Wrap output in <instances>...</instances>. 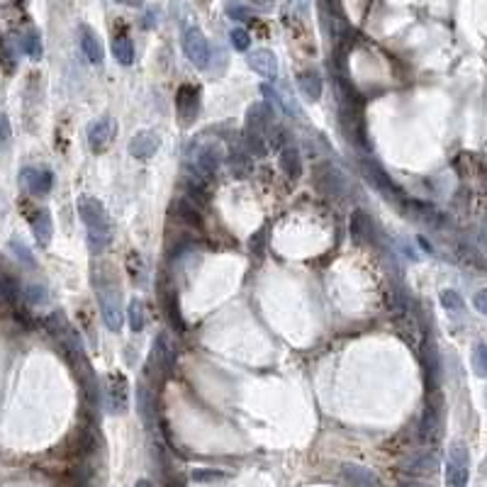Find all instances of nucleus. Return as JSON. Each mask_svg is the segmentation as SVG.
I'll return each mask as SVG.
<instances>
[{"mask_svg": "<svg viewBox=\"0 0 487 487\" xmlns=\"http://www.w3.org/2000/svg\"><path fill=\"white\" fill-rule=\"evenodd\" d=\"M314 183H317L324 193L338 195V198H341V195H346V188H348L343 174L331 164H322V166H317V169H314Z\"/></svg>", "mask_w": 487, "mask_h": 487, "instance_id": "9d476101", "label": "nucleus"}, {"mask_svg": "<svg viewBox=\"0 0 487 487\" xmlns=\"http://www.w3.org/2000/svg\"><path fill=\"white\" fill-rule=\"evenodd\" d=\"M438 461L433 451H419V453L409 456L400 463V471L409 475V478H429V475L436 473Z\"/></svg>", "mask_w": 487, "mask_h": 487, "instance_id": "9b49d317", "label": "nucleus"}, {"mask_svg": "<svg viewBox=\"0 0 487 487\" xmlns=\"http://www.w3.org/2000/svg\"><path fill=\"white\" fill-rule=\"evenodd\" d=\"M79 39H81V49L88 61L95 64V66H100V64H103V44H100L98 34H95L88 25H81Z\"/></svg>", "mask_w": 487, "mask_h": 487, "instance_id": "5701e85b", "label": "nucleus"}, {"mask_svg": "<svg viewBox=\"0 0 487 487\" xmlns=\"http://www.w3.org/2000/svg\"><path fill=\"white\" fill-rule=\"evenodd\" d=\"M229 169H231V176L234 178H248L253 171V161H251V154L246 149H234L229 154L227 159Z\"/></svg>", "mask_w": 487, "mask_h": 487, "instance_id": "bb28decb", "label": "nucleus"}, {"mask_svg": "<svg viewBox=\"0 0 487 487\" xmlns=\"http://www.w3.org/2000/svg\"><path fill=\"white\" fill-rule=\"evenodd\" d=\"M278 161H281V169H283V174L288 176V178H300L302 174V159H300V151H298V146H293V144H285L281 154H278Z\"/></svg>", "mask_w": 487, "mask_h": 487, "instance_id": "a878e982", "label": "nucleus"}, {"mask_svg": "<svg viewBox=\"0 0 487 487\" xmlns=\"http://www.w3.org/2000/svg\"><path fill=\"white\" fill-rule=\"evenodd\" d=\"M351 234L356 244H373L376 241V224H373L371 215L366 210H356L351 215Z\"/></svg>", "mask_w": 487, "mask_h": 487, "instance_id": "aec40b11", "label": "nucleus"}, {"mask_svg": "<svg viewBox=\"0 0 487 487\" xmlns=\"http://www.w3.org/2000/svg\"><path fill=\"white\" fill-rule=\"evenodd\" d=\"M183 51L195 69H207L212 61V46L198 27H188L183 34Z\"/></svg>", "mask_w": 487, "mask_h": 487, "instance_id": "39448f33", "label": "nucleus"}, {"mask_svg": "<svg viewBox=\"0 0 487 487\" xmlns=\"http://www.w3.org/2000/svg\"><path fill=\"white\" fill-rule=\"evenodd\" d=\"M441 305L446 307L448 312H461L463 310V298L456 290H443L441 293Z\"/></svg>", "mask_w": 487, "mask_h": 487, "instance_id": "58836bf2", "label": "nucleus"}, {"mask_svg": "<svg viewBox=\"0 0 487 487\" xmlns=\"http://www.w3.org/2000/svg\"><path fill=\"white\" fill-rule=\"evenodd\" d=\"M473 371H475V376L487 378V346L485 343H478V346L473 348Z\"/></svg>", "mask_w": 487, "mask_h": 487, "instance_id": "f704fd0d", "label": "nucleus"}, {"mask_svg": "<svg viewBox=\"0 0 487 487\" xmlns=\"http://www.w3.org/2000/svg\"><path fill=\"white\" fill-rule=\"evenodd\" d=\"M22 295H25V300L29 302V305H41V302L46 300V288L39 283H32L27 285L25 290H22Z\"/></svg>", "mask_w": 487, "mask_h": 487, "instance_id": "e433bc0d", "label": "nucleus"}, {"mask_svg": "<svg viewBox=\"0 0 487 487\" xmlns=\"http://www.w3.org/2000/svg\"><path fill=\"white\" fill-rule=\"evenodd\" d=\"M203 88L198 86H181L176 93V112H178V122L183 127H190L200 115V105H203Z\"/></svg>", "mask_w": 487, "mask_h": 487, "instance_id": "423d86ee", "label": "nucleus"}, {"mask_svg": "<svg viewBox=\"0 0 487 487\" xmlns=\"http://www.w3.org/2000/svg\"><path fill=\"white\" fill-rule=\"evenodd\" d=\"M10 246H13L15 256L20 258L22 263H27L29 268H34V256H32V251H29V248L25 246V244H22V241H17V239H13V241H10Z\"/></svg>", "mask_w": 487, "mask_h": 487, "instance_id": "ea45409f", "label": "nucleus"}, {"mask_svg": "<svg viewBox=\"0 0 487 487\" xmlns=\"http://www.w3.org/2000/svg\"><path fill=\"white\" fill-rule=\"evenodd\" d=\"M409 305H412V300H409L405 285L393 283V312L397 314V317H402V314L409 310Z\"/></svg>", "mask_w": 487, "mask_h": 487, "instance_id": "2f4dec72", "label": "nucleus"}, {"mask_svg": "<svg viewBox=\"0 0 487 487\" xmlns=\"http://www.w3.org/2000/svg\"><path fill=\"white\" fill-rule=\"evenodd\" d=\"M241 144H244V149L251 154V156L263 159L266 154H268V141H266V136L261 132H253V129H244Z\"/></svg>", "mask_w": 487, "mask_h": 487, "instance_id": "c85d7f7f", "label": "nucleus"}, {"mask_svg": "<svg viewBox=\"0 0 487 487\" xmlns=\"http://www.w3.org/2000/svg\"><path fill=\"white\" fill-rule=\"evenodd\" d=\"M29 224H32L34 239L39 241V246H49L51 231H54V224H51L49 210H44V207H37V210L32 212V217H29Z\"/></svg>", "mask_w": 487, "mask_h": 487, "instance_id": "412c9836", "label": "nucleus"}, {"mask_svg": "<svg viewBox=\"0 0 487 487\" xmlns=\"http://www.w3.org/2000/svg\"><path fill=\"white\" fill-rule=\"evenodd\" d=\"M471 478V453L463 441H453L446 461V487H468Z\"/></svg>", "mask_w": 487, "mask_h": 487, "instance_id": "7ed1b4c3", "label": "nucleus"}, {"mask_svg": "<svg viewBox=\"0 0 487 487\" xmlns=\"http://www.w3.org/2000/svg\"><path fill=\"white\" fill-rule=\"evenodd\" d=\"M251 3H253V8L261 10V13H271L273 5H276V0H251Z\"/></svg>", "mask_w": 487, "mask_h": 487, "instance_id": "a18cd8bd", "label": "nucleus"}, {"mask_svg": "<svg viewBox=\"0 0 487 487\" xmlns=\"http://www.w3.org/2000/svg\"><path fill=\"white\" fill-rule=\"evenodd\" d=\"M79 215L83 219V224H86L91 251L100 253L103 248H108L115 229H112V219L108 215V210H105V205L98 198H93V195H83V198H79Z\"/></svg>", "mask_w": 487, "mask_h": 487, "instance_id": "f257e3e1", "label": "nucleus"}, {"mask_svg": "<svg viewBox=\"0 0 487 487\" xmlns=\"http://www.w3.org/2000/svg\"><path fill=\"white\" fill-rule=\"evenodd\" d=\"M159 149H161V136L154 132V129H141V132H136L129 139V154L134 159H141V161L151 159Z\"/></svg>", "mask_w": 487, "mask_h": 487, "instance_id": "dca6fc26", "label": "nucleus"}, {"mask_svg": "<svg viewBox=\"0 0 487 487\" xmlns=\"http://www.w3.org/2000/svg\"><path fill=\"white\" fill-rule=\"evenodd\" d=\"M0 64H3L8 71L15 69V56H13V46H10L8 39H0Z\"/></svg>", "mask_w": 487, "mask_h": 487, "instance_id": "a19ab883", "label": "nucleus"}, {"mask_svg": "<svg viewBox=\"0 0 487 487\" xmlns=\"http://www.w3.org/2000/svg\"><path fill=\"white\" fill-rule=\"evenodd\" d=\"M8 139H10V120H8V115L0 112V146H3Z\"/></svg>", "mask_w": 487, "mask_h": 487, "instance_id": "37998d69", "label": "nucleus"}, {"mask_svg": "<svg viewBox=\"0 0 487 487\" xmlns=\"http://www.w3.org/2000/svg\"><path fill=\"white\" fill-rule=\"evenodd\" d=\"M127 317H129V326H132V331H141V329H144V305H141L139 300L129 302Z\"/></svg>", "mask_w": 487, "mask_h": 487, "instance_id": "72a5a7b5", "label": "nucleus"}, {"mask_svg": "<svg viewBox=\"0 0 487 487\" xmlns=\"http://www.w3.org/2000/svg\"><path fill=\"white\" fill-rule=\"evenodd\" d=\"M229 41L231 46H234L236 51H248V46H251V37H248V32L244 27H234L229 32Z\"/></svg>", "mask_w": 487, "mask_h": 487, "instance_id": "c9c22d12", "label": "nucleus"}, {"mask_svg": "<svg viewBox=\"0 0 487 487\" xmlns=\"http://www.w3.org/2000/svg\"><path fill=\"white\" fill-rule=\"evenodd\" d=\"M20 183L32 195H46L54 188V174L49 169H39V166H27L20 171Z\"/></svg>", "mask_w": 487, "mask_h": 487, "instance_id": "ddd939ff", "label": "nucleus"}, {"mask_svg": "<svg viewBox=\"0 0 487 487\" xmlns=\"http://www.w3.org/2000/svg\"><path fill=\"white\" fill-rule=\"evenodd\" d=\"M156 15H159V10L149 8V10H146V15H144V20H141V25H144L146 29H151L154 25H156Z\"/></svg>", "mask_w": 487, "mask_h": 487, "instance_id": "c03bdc74", "label": "nucleus"}, {"mask_svg": "<svg viewBox=\"0 0 487 487\" xmlns=\"http://www.w3.org/2000/svg\"><path fill=\"white\" fill-rule=\"evenodd\" d=\"M338 473H341V478L351 487H383L378 475L371 468L358 466V463H341Z\"/></svg>", "mask_w": 487, "mask_h": 487, "instance_id": "f3484780", "label": "nucleus"}, {"mask_svg": "<svg viewBox=\"0 0 487 487\" xmlns=\"http://www.w3.org/2000/svg\"><path fill=\"white\" fill-rule=\"evenodd\" d=\"M117 3L129 5V8H141V5H144V0H117Z\"/></svg>", "mask_w": 487, "mask_h": 487, "instance_id": "de8ad7c7", "label": "nucleus"}, {"mask_svg": "<svg viewBox=\"0 0 487 487\" xmlns=\"http://www.w3.org/2000/svg\"><path fill=\"white\" fill-rule=\"evenodd\" d=\"M164 302V310L169 314V319L174 322L176 329H183V317H181V310H178V300H176V293H169L161 298Z\"/></svg>", "mask_w": 487, "mask_h": 487, "instance_id": "473e14b6", "label": "nucleus"}, {"mask_svg": "<svg viewBox=\"0 0 487 487\" xmlns=\"http://www.w3.org/2000/svg\"><path fill=\"white\" fill-rule=\"evenodd\" d=\"M171 215H174L178 222L188 224V227H203V217H200V210L195 203H190V200H176L174 205H171Z\"/></svg>", "mask_w": 487, "mask_h": 487, "instance_id": "393cba45", "label": "nucleus"}, {"mask_svg": "<svg viewBox=\"0 0 487 487\" xmlns=\"http://www.w3.org/2000/svg\"><path fill=\"white\" fill-rule=\"evenodd\" d=\"M20 298V283L5 268H0V305H15Z\"/></svg>", "mask_w": 487, "mask_h": 487, "instance_id": "cd10ccee", "label": "nucleus"}, {"mask_svg": "<svg viewBox=\"0 0 487 487\" xmlns=\"http://www.w3.org/2000/svg\"><path fill=\"white\" fill-rule=\"evenodd\" d=\"M298 91L302 98L307 100V103H317L319 98H322V91H324V81L322 76H319L317 69H305L302 74L298 76Z\"/></svg>", "mask_w": 487, "mask_h": 487, "instance_id": "6ab92c4d", "label": "nucleus"}, {"mask_svg": "<svg viewBox=\"0 0 487 487\" xmlns=\"http://www.w3.org/2000/svg\"><path fill=\"white\" fill-rule=\"evenodd\" d=\"M473 305H475V310H478L480 314H485V317H487V288L480 290V293H475Z\"/></svg>", "mask_w": 487, "mask_h": 487, "instance_id": "79ce46f5", "label": "nucleus"}, {"mask_svg": "<svg viewBox=\"0 0 487 487\" xmlns=\"http://www.w3.org/2000/svg\"><path fill=\"white\" fill-rule=\"evenodd\" d=\"M95 293H98L100 312H103V322L110 331L122 329V293L117 285V276L105 268L103 273L95 271Z\"/></svg>", "mask_w": 487, "mask_h": 487, "instance_id": "f03ea898", "label": "nucleus"}, {"mask_svg": "<svg viewBox=\"0 0 487 487\" xmlns=\"http://www.w3.org/2000/svg\"><path fill=\"white\" fill-rule=\"evenodd\" d=\"M397 207H400V212L409 219H414V222L419 224H426V227H441V224H446V217L441 215V212L436 210L433 205H426V203H419V200H412V198H402L400 203H397Z\"/></svg>", "mask_w": 487, "mask_h": 487, "instance_id": "6e6552de", "label": "nucleus"}, {"mask_svg": "<svg viewBox=\"0 0 487 487\" xmlns=\"http://www.w3.org/2000/svg\"><path fill=\"white\" fill-rule=\"evenodd\" d=\"M103 405L110 414H120L127 409V378L112 373L103 383Z\"/></svg>", "mask_w": 487, "mask_h": 487, "instance_id": "1a4fd4ad", "label": "nucleus"}, {"mask_svg": "<svg viewBox=\"0 0 487 487\" xmlns=\"http://www.w3.org/2000/svg\"><path fill=\"white\" fill-rule=\"evenodd\" d=\"M136 487H154L149 480H139V483H136Z\"/></svg>", "mask_w": 487, "mask_h": 487, "instance_id": "09e8293b", "label": "nucleus"}, {"mask_svg": "<svg viewBox=\"0 0 487 487\" xmlns=\"http://www.w3.org/2000/svg\"><path fill=\"white\" fill-rule=\"evenodd\" d=\"M273 124V108L266 103H253L246 112V129L263 134Z\"/></svg>", "mask_w": 487, "mask_h": 487, "instance_id": "b1692460", "label": "nucleus"}, {"mask_svg": "<svg viewBox=\"0 0 487 487\" xmlns=\"http://www.w3.org/2000/svg\"><path fill=\"white\" fill-rule=\"evenodd\" d=\"M219 164H222V151L217 144H205L195 154V166H198V174L203 176H212L219 169Z\"/></svg>", "mask_w": 487, "mask_h": 487, "instance_id": "4be33fe9", "label": "nucleus"}, {"mask_svg": "<svg viewBox=\"0 0 487 487\" xmlns=\"http://www.w3.org/2000/svg\"><path fill=\"white\" fill-rule=\"evenodd\" d=\"M246 64H248V69H251L253 74L263 76V79H273V76H278V59H276V54H273L271 49L248 51Z\"/></svg>", "mask_w": 487, "mask_h": 487, "instance_id": "a211bd4d", "label": "nucleus"}, {"mask_svg": "<svg viewBox=\"0 0 487 487\" xmlns=\"http://www.w3.org/2000/svg\"><path fill=\"white\" fill-rule=\"evenodd\" d=\"M136 409H139V417L144 421L146 429H154L159 421V405H156V395L149 388V380H139V388H136Z\"/></svg>", "mask_w": 487, "mask_h": 487, "instance_id": "f8f14e48", "label": "nucleus"}, {"mask_svg": "<svg viewBox=\"0 0 487 487\" xmlns=\"http://www.w3.org/2000/svg\"><path fill=\"white\" fill-rule=\"evenodd\" d=\"M421 363H424L426 388H429V393H433V390H438V383H441V363H438L436 341H433L431 336L424 338V348H421Z\"/></svg>", "mask_w": 487, "mask_h": 487, "instance_id": "4468645a", "label": "nucleus"}, {"mask_svg": "<svg viewBox=\"0 0 487 487\" xmlns=\"http://www.w3.org/2000/svg\"><path fill=\"white\" fill-rule=\"evenodd\" d=\"M227 15L231 17V20H236V22L251 20V10H248L244 3H234V0H229V3H227Z\"/></svg>", "mask_w": 487, "mask_h": 487, "instance_id": "4c0bfd02", "label": "nucleus"}, {"mask_svg": "<svg viewBox=\"0 0 487 487\" xmlns=\"http://www.w3.org/2000/svg\"><path fill=\"white\" fill-rule=\"evenodd\" d=\"M20 49L25 51V54L29 59H39L41 56V37H39V32L37 29H27L25 34L20 37Z\"/></svg>", "mask_w": 487, "mask_h": 487, "instance_id": "7c9ffc66", "label": "nucleus"}, {"mask_svg": "<svg viewBox=\"0 0 487 487\" xmlns=\"http://www.w3.org/2000/svg\"><path fill=\"white\" fill-rule=\"evenodd\" d=\"M443 429V397L438 390H433V395H429L421 414V424H419V438L421 443H431L441 436Z\"/></svg>", "mask_w": 487, "mask_h": 487, "instance_id": "20e7f679", "label": "nucleus"}, {"mask_svg": "<svg viewBox=\"0 0 487 487\" xmlns=\"http://www.w3.org/2000/svg\"><path fill=\"white\" fill-rule=\"evenodd\" d=\"M397 487H429V485L419 483L417 478H407V480H400V485H397Z\"/></svg>", "mask_w": 487, "mask_h": 487, "instance_id": "49530a36", "label": "nucleus"}, {"mask_svg": "<svg viewBox=\"0 0 487 487\" xmlns=\"http://www.w3.org/2000/svg\"><path fill=\"white\" fill-rule=\"evenodd\" d=\"M112 54H115L117 64H122V66H132V64H134V44H132V39H129L127 34H117V37L112 39Z\"/></svg>", "mask_w": 487, "mask_h": 487, "instance_id": "c756f323", "label": "nucleus"}, {"mask_svg": "<svg viewBox=\"0 0 487 487\" xmlns=\"http://www.w3.org/2000/svg\"><path fill=\"white\" fill-rule=\"evenodd\" d=\"M115 129H117V124L110 115H103L95 122L88 124V144H91V149L103 151L112 141V136H115Z\"/></svg>", "mask_w": 487, "mask_h": 487, "instance_id": "2eb2a0df", "label": "nucleus"}, {"mask_svg": "<svg viewBox=\"0 0 487 487\" xmlns=\"http://www.w3.org/2000/svg\"><path fill=\"white\" fill-rule=\"evenodd\" d=\"M361 174H363L366 181L371 183V186L376 188L380 195H385L390 203L397 205L402 198H405V193H402V190L397 188L393 181H390V176L385 174V171L380 169L376 161H368V159H363V161H361Z\"/></svg>", "mask_w": 487, "mask_h": 487, "instance_id": "0eeeda50", "label": "nucleus"}]
</instances>
